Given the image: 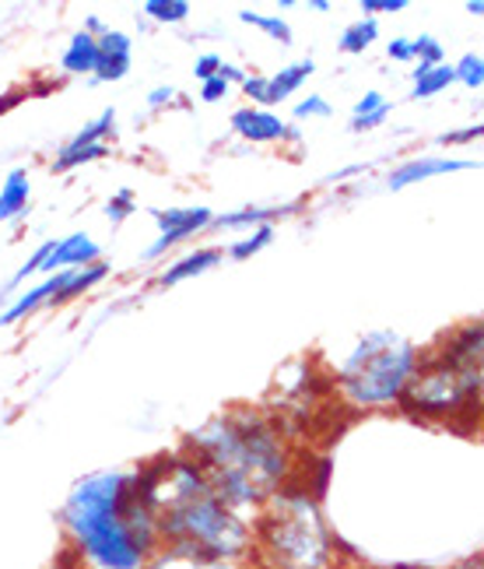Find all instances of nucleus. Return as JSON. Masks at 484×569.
Masks as SVG:
<instances>
[{"instance_id": "5", "label": "nucleus", "mask_w": 484, "mask_h": 569, "mask_svg": "<svg viewBox=\"0 0 484 569\" xmlns=\"http://www.w3.org/2000/svg\"><path fill=\"white\" fill-rule=\"evenodd\" d=\"M484 380V323H460L435 352H422L414 377L401 398V408L422 422H477Z\"/></svg>"}, {"instance_id": "22", "label": "nucleus", "mask_w": 484, "mask_h": 569, "mask_svg": "<svg viewBox=\"0 0 484 569\" xmlns=\"http://www.w3.org/2000/svg\"><path fill=\"white\" fill-rule=\"evenodd\" d=\"M113 130H117V109L113 106H109V109H102V113L92 120V123H84L81 130H78V134L68 141V144H63V148H92V144H105V138L109 134H113Z\"/></svg>"}, {"instance_id": "12", "label": "nucleus", "mask_w": 484, "mask_h": 569, "mask_svg": "<svg viewBox=\"0 0 484 569\" xmlns=\"http://www.w3.org/2000/svg\"><path fill=\"white\" fill-rule=\"evenodd\" d=\"M467 169H477V162H464V159H407V162H401L397 169L390 172L386 187L390 190H404V187H414V183H425L432 177L467 172Z\"/></svg>"}, {"instance_id": "2", "label": "nucleus", "mask_w": 484, "mask_h": 569, "mask_svg": "<svg viewBox=\"0 0 484 569\" xmlns=\"http://www.w3.org/2000/svg\"><path fill=\"white\" fill-rule=\"evenodd\" d=\"M183 453L201 465L214 496L242 517H256L295 475V457L274 415L260 408H229L186 432Z\"/></svg>"}, {"instance_id": "11", "label": "nucleus", "mask_w": 484, "mask_h": 569, "mask_svg": "<svg viewBox=\"0 0 484 569\" xmlns=\"http://www.w3.org/2000/svg\"><path fill=\"white\" fill-rule=\"evenodd\" d=\"M68 278H71V271L47 274V278L36 284V289H29V292H21L18 299H11L8 310L0 313V327H14V323H21L26 317H32L36 310H42V306H50L57 299V292L63 289V284H68Z\"/></svg>"}, {"instance_id": "48", "label": "nucleus", "mask_w": 484, "mask_h": 569, "mask_svg": "<svg viewBox=\"0 0 484 569\" xmlns=\"http://www.w3.org/2000/svg\"><path fill=\"white\" fill-rule=\"evenodd\" d=\"M68 569H81V566H78V562H74V559H71V566H68Z\"/></svg>"}, {"instance_id": "33", "label": "nucleus", "mask_w": 484, "mask_h": 569, "mask_svg": "<svg viewBox=\"0 0 484 569\" xmlns=\"http://www.w3.org/2000/svg\"><path fill=\"white\" fill-rule=\"evenodd\" d=\"M386 106V96L383 92H365L359 102H355V109H351V120H365V117H372V113H380V109Z\"/></svg>"}, {"instance_id": "38", "label": "nucleus", "mask_w": 484, "mask_h": 569, "mask_svg": "<svg viewBox=\"0 0 484 569\" xmlns=\"http://www.w3.org/2000/svg\"><path fill=\"white\" fill-rule=\"evenodd\" d=\"M390 113H393V102H386L380 113H372L365 120H351V130H359V134H362V130H376V127H383L390 120Z\"/></svg>"}, {"instance_id": "9", "label": "nucleus", "mask_w": 484, "mask_h": 569, "mask_svg": "<svg viewBox=\"0 0 484 569\" xmlns=\"http://www.w3.org/2000/svg\"><path fill=\"white\" fill-rule=\"evenodd\" d=\"M130 63H134V39L120 29H109L99 36V63H95V84H113L130 74Z\"/></svg>"}, {"instance_id": "41", "label": "nucleus", "mask_w": 484, "mask_h": 569, "mask_svg": "<svg viewBox=\"0 0 484 569\" xmlns=\"http://www.w3.org/2000/svg\"><path fill=\"white\" fill-rule=\"evenodd\" d=\"M218 78H222V81L229 84V89H232V84H242V81H246V71L235 68V63H229V60H222V68H218Z\"/></svg>"}, {"instance_id": "8", "label": "nucleus", "mask_w": 484, "mask_h": 569, "mask_svg": "<svg viewBox=\"0 0 484 569\" xmlns=\"http://www.w3.org/2000/svg\"><path fill=\"white\" fill-rule=\"evenodd\" d=\"M102 260V247L95 243L88 232H71L53 243L47 264H42V274H57V271H78V268H92Z\"/></svg>"}, {"instance_id": "25", "label": "nucleus", "mask_w": 484, "mask_h": 569, "mask_svg": "<svg viewBox=\"0 0 484 569\" xmlns=\"http://www.w3.org/2000/svg\"><path fill=\"white\" fill-rule=\"evenodd\" d=\"M144 14L151 21H159V26H183L193 14V8H190V0H148Z\"/></svg>"}, {"instance_id": "29", "label": "nucleus", "mask_w": 484, "mask_h": 569, "mask_svg": "<svg viewBox=\"0 0 484 569\" xmlns=\"http://www.w3.org/2000/svg\"><path fill=\"white\" fill-rule=\"evenodd\" d=\"M453 78L477 92L481 84H484V60H481V53H464V57H460L453 63Z\"/></svg>"}, {"instance_id": "23", "label": "nucleus", "mask_w": 484, "mask_h": 569, "mask_svg": "<svg viewBox=\"0 0 484 569\" xmlns=\"http://www.w3.org/2000/svg\"><path fill=\"white\" fill-rule=\"evenodd\" d=\"M239 21L250 29H260L268 39H274L278 47H292V26L284 18H271V14H260V11H239Z\"/></svg>"}, {"instance_id": "35", "label": "nucleus", "mask_w": 484, "mask_h": 569, "mask_svg": "<svg viewBox=\"0 0 484 569\" xmlns=\"http://www.w3.org/2000/svg\"><path fill=\"white\" fill-rule=\"evenodd\" d=\"M407 8V0H362V14L372 18V14H397Z\"/></svg>"}, {"instance_id": "36", "label": "nucleus", "mask_w": 484, "mask_h": 569, "mask_svg": "<svg viewBox=\"0 0 484 569\" xmlns=\"http://www.w3.org/2000/svg\"><path fill=\"white\" fill-rule=\"evenodd\" d=\"M386 57H390V60H397V63H411V60H414V47H411V39H404V36L390 39Z\"/></svg>"}, {"instance_id": "46", "label": "nucleus", "mask_w": 484, "mask_h": 569, "mask_svg": "<svg viewBox=\"0 0 484 569\" xmlns=\"http://www.w3.org/2000/svg\"><path fill=\"white\" fill-rule=\"evenodd\" d=\"M313 11H320V14H326L330 8H334V4H330V0H313V4H310Z\"/></svg>"}, {"instance_id": "10", "label": "nucleus", "mask_w": 484, "mask_h": 569, "mask_svg": "<svg viewBox=\"0 0 484 569\" xmlns=\"http://www.w3.org/2000/svg\"><path fill=\"white\" fill-rule=\"evenodd\" d=\"M284 123L274 109H256V106H242L232 113V130L250 144H271L284 138Z\"/></svg>"}, {"instance_id": "21", "label": "nucleus", "mask_w": 484, "mask_h": 569, "mask_svg": "<svg viewBox=\"0 0 484 569\" xmlns=\"http://www.w3.org/2000/svg\"><path fill=\"white\" fill-rule=\"evenodd\" d=\"M148 569H256V566L250 559L246 562H208V559H190L180 552L159 549L155 556H151Z\"/></svg>"}, {"instance_id": "42", "label": "nucleus", "mask_w": 484, "mask_h": 569, "mask_svg": "<svg viewBox=\"0 0 484 569\" xmlns=\"http://www.w3.org/2000/svg\"><path fill=\"white\" fill-rule=\"evenodd\" d=\"M81 32H88L92 39H99V36H105V32H109V26H105V21H102L99 14H88V18H84V29H81Z\"/></svg>"}, {"instance_id": "3", "label": "nucleus", "mask_w": 484, "mask_h": 569, "mask_svg": "<svg viewBox=\"0 0 484 569\" xmlns=\"http://www.w3.org/2000/svg\"><path fill=\"white\" fill-rule=\"evenodd\" d=\"M159 541L162 549L208 562H246L253 520L214 496L201 465L180 453H159Z\"/></svg>"}, {"instance_id": "19", "label": "nucleus", "mask_w": 484, "mask_h": 569, "mask_svg": "<svg viewBox=\"0 0 484 569\" xmlns=\"http://www.w3.org/2000/svg\"><path fill=\"white\" fill-rule=\"evenodd\" d=\"M376 39H380V21H376V18H359V21H351V26L341 32L337 47H341V53H347V57H359V53H365L369 47H376Z\"/></svg>"}, {"instance_id": "47", "label": "nucleus", "mask_w": 484, "mask_h": 569, "mask_svg": "<svg viewBox=\"0 0 484 569\" xmlns=\"http://www.w3.org/2000/svg\"><path fill=\"white\" fill-rule=\"evenodd\" d=\"M467 14H484V4H481V0H471V4H467Z\"/></svg>"}, {"instance_id": "6", "label": "nucleus", "mask_w": 484, "mask_h": 569, "mask_svg": "<svg viewBox=\"0 0 484 569\" xmlns=\"http://www.w3.org/2000/svg\"><path fill=\"white\" fill-rule=\"evenodd\" d=\"M422 359V348L397 331H369L355 341L347 359L337 369L341 398L359 411H376L401 405L404 390Z\"/></svg>"}, {"instance_id": "7", "label": "nucleus", "mask_w": 484, "mask_h": 569, "mask_svg": "<svg viewBox=\"0 0 484 569\" xmlns=\"http://www.w3.org/2000/svg\"><path fill=\"white\" fill-rule=\"evenodd\" d=\"M151 218H155V226H159V239L144 250V260H159L165 250L180 247L183 239H190V236H196V232L211 229L214 211L196 204V208H165V211H151Z\"/></svg>"}, {"instance_id": "39", "label": "nucleus", "mask_w": 484, "mask_h": 569, "mask_svg": "<svg viewBox=\"0 0 484 569\" xmlns=\"http://www.w3.org/2000/svg\"><path fill=\"white\" fill-rule=\"evenodd\" d=\"M225 96H229V84L222 78H211V81L201 84V99L204 102H222Z\"/></svg>"}, {"instance_id": "24", "label": "nucleus", "mask_w": 484, "mask_h": 569, "mask_svg": "<svg viewBox=\"0 0 484 569\" xmlns=\"http://www.w3.org/2000/svg\"><path fill=\"white\" fill-rule=\"evenodd\" d=\"M274 243V226H260V229H250L242 239H235V243H229V257L232 260H250V257H256V253H263Z\"/></svg>"}, {"instance_id": "37", "label": "nucleus", "mask_w": 484, "mask_h": 569, "mask_svg": "<svg viewBox=\"0 0 484 569\" xmlns=\"http://www.w3.org/2000/svg\"><path fill=\"white\" fill-rule=\"evenodd\" d=\"M481 134H484V123H474V127L456 130V134H443L438 144H467V141H481Z\"/></svg>"}, {"instance_id": "45", "label": "nucleus", "mask_w": 484, "mask_h": 569, "mask_svg": "<svg viewBox=\"0 0 484 569\" xmlns=\"http://www.w3.org/2000/svg\"><path fill=\"white\" fill-rule=\"evenodd\" d=\"M380 569H428L422 562H393V566H380Z\"/></svg>"}, {"instance_id": "13", "label": "nucleus", "mask_w": 484, "mask_h": 569, "mask_svg": "<svg viewBox=\"0 0 484 569\" xmlns=\"http://www.w3.org/2000/svg\"><path fill=\"white\" fill-rule=\"evenodd\" d=\"M222 257H225V250H218V247H196L186 257L175 260V264H169L159 274V284H162V289H172V284H180V281H190V278L204 274V271H214L218 264H222Z\"/></svg>"}, {"instance_id": "4", "label": "nucleus", "mask_w": 484, "mask_h": 569, "mask_svg": "<svg viewBox=\"0 0 484 569\" xmlns=\"http://www.w3.org/2000/svg\"><path fill=\"white\" fill-rule=\"evenodd\" d=\"M250 562L256 569H341V538L323 502L295 475L256 510Z\"/></svg>"}, {"instance_id": "43", "label": "nucleus", "mask_w": 484, "mask_h": 569, "mask_svg": "<svg viewBox=\"0 0 484 569\" xmlns=\"http://www.w3.org/2000/svg\"><path fill=\"white\" fill-rule=\"evenodd\" d=\"M446 569H484V559H481V552H474V556L460 559V562H453V566H446Z\"/></svg>"}, {"instance_id": "44", "label": "nucleus", "mask_w": 484, "mask_h": 569, "mask_svg": "<svg viewBox=\"0 0 484 569\" xmlns=\"http://www.w3.org/2000/svg\"><path fill=\"white\" fill-rule=\"evenodd\" d=\"M281 141H289V144H302V130L289 123V127H284V138H281Z\"/></svg>"}, {"instance_id": "17", "label": "nucleus", "mask_w": 484, "mask_h": 569, "mask_svg": "<svg viewBox=\"0 0 484 569\" xmlns=\"http://www.w3.org/2000/svg\"><path fill=\"white\" fill-rule=\"evenodd\" d=\"M295 211V204H284V208H242V211H229V214H214L211 218V229H260V226H271L274 218Z\"/></svg>"}, {"instance_id": "40", "label": "nucleus", "mask_w": 484, "mask_h": 569, "mask_svg": "<svg viewBox=\"0 0 484 569\" xmlns=\"http://www.w3.org/2000/svg\"><path fill=\"white\" fill-rule=\"evenodd\" d=\"M172 99H175V89H172V84H159V89H151V92H148V109H165Z\"/></svg>"}, {"instance_id": "1", "label": "nucleus", "mask_w": 484, "mask_h": 569, "mask_svg": "<svg viewBox=\"0 0 484 569\" xmlns=\"http://www.w3.org/2000/svg\"><path fill=\"white\" fill-rule=\"evenodd\" d=\"M159 457L138 471L105 468L74 481L60 523L81 569H148L159 541Z\"/></svg>"}, {"instance_id": "27", "label": "nucleus", "mask_w": 484, "mask_h": 569, "mask_svg": "<svg viewBox=\"0 0 484 569\" xmlns=\"http://www.w3.org/2000/svg\"><path fill=\"white\" fill-rule=\"evenodd\" d=\"M53 243L57 239H47V243H39L36 250H32V257L26 260V264H21L18 271H14V278H8V284H4V292L0 296H8V292H14L21 281L26 278H32V274H42V264H47V257H50V250H53Z\"/></svg>"}, {"instance_id": "30", "label": "nucleus", "mask_w": 484, "mask_h": 569, "mask_svg": "<svg viewBox=\"0 0 484 569\" xmlns=\"http://www.w3.org/2000/svg\"><path fill=\"white\" fill-rule=\"evenodd\" d=\"M134 208H138V197H134V190L130 187H120L113 197L105 201V214H109V222H123L127 214H134Z\"/></svg>"}, {"instance_id": "16", "label": "nucleus", "mask_w": 484, "mask_h": 569, "mask_svg": "<svg viewBox=\"0 0 484 569\" xmlns=\"http://www.w3.org/2000/svg\"><path fill=\"white\" fill-rule=\"evenodd\" d=\"M95 63H99V39H92L88 32H74L68 50L60 57V68L68 74H95Z\"/></svg>"}, {"instance_id": "32", "label": "nucleus", "mask_w": 484, "mask_h": 569, "mask_svg": "<svg viewBox=\"0 0 484 569\" xmlns=\"http://www.w3.org/2000/svg\"><path fill=\"white\" fill-rule=\"evenodd\" d=\"M242 92H246L250 102H256V109H268V74H246Z\"/></svg>"}, {"instance_id": "31", "label": "nucleus", "mask_w": 484, "mask_h": 569, "mask_svg": "<svg viewBox=\"0 0 484 569\" xmlns=\"http://www.w3.org/2000/svg\"><path fill=\"white\" fill-rule=\"evenodd\" d=\"M334 109H330V102L323 96H305L302 102H295V120H313V117H330Z\"/></svg>"}, {"instance_id": "14", "label": "nucleus", "mask_w": 484, "mask_h": 569, "mask_svg": "<svg viewBox=\"0 0 484 569\" xmlns=\"http://www.w3.org/2000/svg\"><path fill=\"white\" fill-rule=\"evenodd\" d=\"M313 71H316V63L305 57V60L289 63V68H281L278 74H268V109L284 102V99H292L302 84L313 78Z\"/></svg>"}, {"instance_id": "18", "label": "nucleus", "mask_w": 484, "mask_h": 569, "mask_svg": "<svg viewBox=\"0 0 484 569\" xmlns=\"http://www.w3.org/2000/svg\"><path fill=\"white\" fill-rule=\"evenodd\" d=\"M109 260H99V264H92V268H78V271H71V278H68V284L57 292V299L50 302V306H63V302H71V299H78V296H84V292H92L95 284H102L105 278H109Z\"/></svg>"}, {"instance_id": "15", "label": "nucleus", "mask_w": 484, "mask_h": 569, "mask_svg": "<svg viewBox=\"0 0 484 569\" xmlns=\"http://www.w3.org/2000/svg\"><path fill=\"white\" fill-rule=\"evenodd\" d=\"M32 197V183L26 169H11L4 177V187H0V222H11L21 211L29 208Z\"/></svg>"}, {"instance_id": "26", "label": "nucleus", "mask_w": 484, "mask_h": 569, "mask_svg": "<svg viewBox=\"0 0 484 569\" xmlns=\"http://www.w3.org/2000/svg\"><path fill=\"white\" fill-rule=\"evenodd\" d=\"M109 156V144H92V148H60L57 159H53V172H71L78 166H88L95 159H105Z\"/></svg>"}, {"instance_id": "34", "label": "nucleus", "mask_w": 484, "mask_h": 569, "mask_svg": "<svg viewBox=\"0 0 484 569\" xmlns=\"http://www.w3.org/2000/svg\"><path fill=\"white\" fill-rule=\"evenodd\" d=\"M218 68H222V57H218V53H201V57L193 60V78L204 84V81L218 78Z\"/></svg>"}, {"instance_id": "28", "label": "nucleus", "mask_w": 484, "mask_h": 569, "mask_svg": "<svg viewBox=\"0 0 484 569\" xmlns=\"http://www.w3.org/2000/svg\"><path fill=\"white\" fill-rule=\"evenodd\" d=\"M411 47H414V60H417V68H435V63H446V47L438 42L435 36L422 32L417 39H411Z\"/></svg>"}, {"instance_id": "20", "label": "nucleus", "mask_w": 484, "mask_h": 569, "mask_svg": "<svg viewBox=\"0 0 484 569\" xmlns=\"http://www.w3.org/2000/svg\"><path fill=\"white\" fill-rule=\"evenodd\" d=\"M450 84H456V78H453V63L417 68V71H414V89H411V96H414V99H432V96H438V92H446Z\"/></svg>"}]
</instances>
